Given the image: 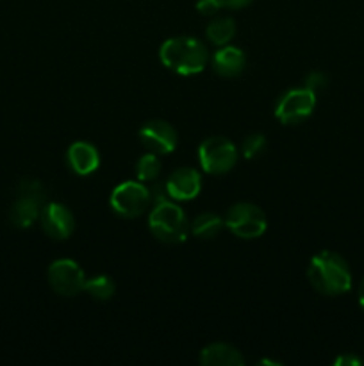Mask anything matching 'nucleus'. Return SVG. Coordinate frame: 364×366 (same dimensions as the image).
Listing matches in <instances>:
<instances>
[{
	"mask_svg": "<svg viewBox=\"0 0 364 366\" xmlns=\"http://www.w3.org/2000/svg\"><path fill=\"white\" fill-rule=\"evenodd\" d=\"M307 279L318 293L327 297L343 295L352 288V272L348 263L332 250H321L310 259Z\"/></svg>",
	"mask_w": 364,
	"mask_h": 366,
	"instance_id": "nucleus-1",
	"label": "nucleus"
},
{
	"mask_svg": "<svg viewBox=\"0 0 364 366\" xmlns=\"http://www.w3.org/2000/svg\"><path fill=\"white\" fill-rule=\"evenodd\" d=\"M159 59L168 70L178 75H196L209 63V50L200 39L177 36L166 39L159 49Z\"/></svg>",
	"mask_w": 364,
	"mask_h": 366,
	"instance_id": "nucleus-2",
	"label": "nucleus"
},
{
	"mask_svg": "<svg viewBox=\"0 0 364 366\" xmlns=\"http://www.w3.org/2000/svg\"><path fill=\"white\" fill-rule=\"evenodd\" d=\"M148 227L159 242L170 243V245L186 242L189 234L188 217L171 200H163L153 206L148 217Z\"/></svg>",
	"mask_w": 364,
	"mask_h": 366,
	"instance_id": "nucleus-3",
	"label": "nucleus"
},
{
	"mask_svg": "<svg viewBox=\"0 0 364 366\" xmlns=\"http://www.w3.org/2000/svg\"><path fill=\"white\" fill-rule=\"evenodd\" d=\"M45 188L36 179H25L18 186V197L11 206L9 220L14 227L29 229L39 218L45 206Z\"/></svg>",
	"mask_w": 364,
	"mask_h": 366,
	"instance_id": "nucleus-4",
	"label": "nucleus"
},
{
	"mask_svg": "<svg viewBox=\"0 0 364 366\" xmlns=\"http://www.w3.org/2000/svg\"><path fill=\"white\" fill-rule=\"evenodd\" d=\"M238 156L239 152L234 143L223 136H211L198 147L200 167L211 175H223L231 172L238 163Z\"/></svg>",
	"mask_w": 364,
	"mask_h": 366,
	"instance_id": "nucleus-5",
	"label": "nucleus"
},
{
	"mask_svg": "<svg viewBox=\"0 0 364 366\" xmlns=\"http://www.w3.org/2000/svg\"><path fill=\"white\" fill-rule=\"evenodd\" d=\"M225 227L241 239H256L266 231L268 218L256 204L239 202L227 211Z\"/></svg>",
	"mask_w": 364,
	"mask_h": 366,
	"instance_id": "nucleus-6",
	"label": "nucleus"
},
{
	"mask_svg": "<svg viewBox=\"0 0 364 366\" xmlns=\"http://www.w3.org/2000/svg\"><path fill=\"white\" fill-rule=\"evenodd\" d=\"M111 209L123 218H138L152 202L150 188L141 181H125L111 193Z\"/></svg>",
	"mask_w": 364,
	"mask_h": 366,
	"instance_id": "nucleus-7",
	"label": "nucleus"
},
{
	"mask_svg": "<svg viewBox=\"0 0 364 366\" xmlns=\"http://www.w3.org/2000/svg\"><path fill=\"white\" fill-rule=\"evenodd\" d=\"M316 107V93L309 88H293L278 99L275 106V117L284 125L303 124Z\"/></svg>",
	"mask_w": 364,
	"mask_h": 366,
	"instance_id": "nucleus-8",
	"label": "nucleus"
},
{
	"mask_svg": "<svg viewBox=\"0 0 364 366\" xmlns=\"http://www.w3.org/2000/svg\"><path fill=\"white\" fill-rule=\"evenodd\" d=\"M49 285L63 297H75L84 292L86 274L74 259H57L49 267Z\"/></svg>",
	"mask_w": 364,
	"mask_h": 366,
	"instance_id": "nucleus-9",
	"label": "nucleus"
},
{
	"mask_svg": "<svg viewBox=\"0 0 364 366\" xmlns=\"http://www.w3.org/2000/svg\"><path fill=\"white\" fill-rule=\"evenodd\" d=\"M139 142L148 152L153 154H171L178 145V136L173 125L164 120H150L141 125L138 132Z\"/></svg>",
	"mask_w": 364,
	"mask_h": 366,
	"instance_id": "nucleus-10",
	"label": "nucleus"
},
{
	"mask_svg": "<svg viewBox=\"0 0 364 366\" xmlns=\"http://www.w3.org/2000/svg\"><path fill=\"white\" fill-rule=\"evenodd\" d=\"M39 224L46 236L54 239L70 238L75 229L74 213L59 202H49L39 213Z\"/></svg>",
	"mask_w": 364,
	"mask_h": 366,
	"instance_id": "nucleus-11",
	"label": "nucleus"
},
{
	"mask_svg": "<svg viewBox=\"0 0 364 366\" xmlns=\"http://www.w3.org/2000/svg\"><path fill=\"white\" fill-rule=\"evenodd\" d=\"M166 186L168 197L177 202H188L198 197L200 189H202V177L200 172L195 168L181 167L170 174V177L164 182Z\"/></svg>",
	"mask_w": 364,
	"mask_h": 366,
	"instance_id": "nucleus-12",
	"label": "nucleus"
},
{
	"mask_svg": "<svg viewBox=\"0 0 364 366\" xmlns=\"http://www.w3.org/2000/svg\"><path fill=\"white\" fill-rule=\"evenodd\" d=\"M66 163L74 174L89 175L98 170L100 152L91 143L75 142L66 150Z\"/></svg>",
	"mask_w": 364,
	"mask_h": 366,
	"instance_id": "nucleus-13",
	"label": "nucleus"
},
{
	"mask_svg": "<svg viewBox=\"0 0 364 366\" xmlns=\"http://www.w3.org/2000/svg\"><path fill=\"white\" fill-rule=\"evenodd\" d=\"M211 66L221 77H238L246 68V56L238 46L223 45L213 54Z\"/></svg>",
	"mask_w": 364,
	"mask_h": 366,
	"instance_id": "nucleus-14",
	"label": "nucleus"
},
{
	"mask_svg": "<svg viewBox=\"0 0 364 366\" xmlns=\"http://www.w3.org/2000/svg\"><path fill=\"white\" fill-rule=\"evenodd\" d=\"M200 363L203 366H243L245 357L228 343H211L200 352Z\"/></svg>",
	"mask_w": 364,
	"mask_h": 366,
	"instance_id": "nucleus-15",
	"label": "nucleus"
},
{
	"mask_svg": "<svg viewBox=\"0 0 364 366\" xmlns=\"http://www.w3.org/2000/svg\"><path fill=\"white\" fill-rule=\"evenodd\" d=\"M225 220L216 213H200L195 220L189 224V232L200 239H213L220 234L223 229Z\"/></svg>",
	"mask_w": 364,
	"mask_h": 366,
	"instance_id": "nucleus-16",
	"label": "nucleus"
},
{
	"mask_svg": "<svg viewBox=\"0 0 364 366\" xmlns=\"http://www.w3.org/2000/svg\"><path fill=\"white\" fill-rule=\"evenodd\" d=\"M234 34H236V24L234 20L228 16L216 18V20L211 21L206 29V38L216 46L228 45V43L232 41V38H234Z\"/></svg>",
	"mask_w": 364,
	"mask_h": 366,
	"instance_id": "nucleus-17",
	"label": "nucleus"
},
{
	"mask_svg": "<svg viewBox=\"0 0 364 366\" xmlns=\"http://www.w3.org/2000/svg\"><path fill=\"white\" fill-rule=\"evenodd\" d=\"M161 174V161L157 154L146 152L136 163V177L141 182H153L157 181Z\"/></svg>",
	"mask_w": 364,
	"mask_h": 366,
	"instance_id": "nucleus-18",
	"label": "nucleus"
},
{
	"mask_svg": "<svg viewBox=\"0 0 364 366\" xmlns=\"http://www.w3.org/2000/svg\"><path fill=\"white\" fill-rule=\"evenodd\" d=\"M84 292L89 293V297L95 300H109L116 292V286L113 279L107 275H96V277L86 279Z\"/></svg>",
	"mask_w": 364,
	"mask_h": 366,
	"instance_id": "nucleus-19",
	"label": "nucleus"
},
{
	"mask_svg": "<svg viewBox=\"0 0 364 366\" xmlns=\"http://www.w3.org/2000/svg\"><path fill=\"white\" fill-rule=\"evenodd\" d=\"M264 149H266V138H264V134H259V132L246 136L241 143V154L246 159H253V157L261 156Z\"/></svg>",
	"mask_w": 364,
	"mask_h": 366,
	"instance_id": "nucleus-20",
	"label": "nucleus"
},
{
	"mask_svg": "<svg viewBox=\"0 0 364 366\" xmlns=\"http://www.w3.org/2000/svg\"><path fill=\"white\" fill-rule=\"evenodd\" d=\"M303 86L309 88L310 92L314 93L323 92V89L328 86V75L323 74V71H310V74L305 77V84Z\"/></svg>",
	"mask_w": 364,
	"mask_h": 366,
	"instance_id": "nucleus-21",
	"label": "nucleus"
},
{
	"mask_svg": "<svg viewBox=\"0 0 364 366\" xmlns=\"http://www.w3.org/2000/svg\"><path fill=\"white\" fill-rule=\"evenodd\" d=\"M221 7H223L221 0H198L196 2V11L203 16H214Z\"/></svg>",
	"mask_w": 364,
	"mask_h": 366,
	"instance_id": "nucleus-22",
	"label": "nucleus"
},
{
	"mask_svg": "<svg viewBox=\"0 0 364 366\" xmlns=\"http://www.w3.org/2000/svg\"><path fill=\"white\" fill-rule=\"evenodd\" d=\"M363 361L359 360V357L352 356V354H343V356H339L338 360L334 361L335 366H359Z\"/></svg>",
	"mask_w": 364,
	"mask_h": 366,
	"instance_id": "nucleus-23",
	"label": "nucleus"
},
{
	"mask_svg": "<svg viewBox=\"0 0 364 366\" xmlns=\"http://www.w3.org/2000/svg\"><path fill=\"white\" fill-rule=\"evenodd\" d=\"M252 0H221L223 7H228V9H241V7H246Z\"/></svg>",
	"mask_w": 364,
	"mask_h": 366,
	"instance_id": "nucleus-24",
	"label": "nucleus"
},
{
	"mask_svg": "<svg viewBox=\"0 0 364 366\" xmlns=\"http://www.w3.org/2000/svg\"><path fill=\"white\" fill-rule=\"evenodd\" d=\"M359 306L360 310L364 311V279L360 281V286H359Z\"/></svg>",
	"mask_w": 364,
	"mask_h": 366,
	"instance_id": "nucleus-25",
	"label": "nucleus"
}]
</instances>
